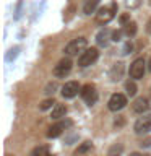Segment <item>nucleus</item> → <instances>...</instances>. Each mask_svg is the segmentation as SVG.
<instances>
[{
  "label": "nucleus",
  "instance_id": "1",
  "mask_svg": "<svg viewBox=\"0 0 151 156\" xmlns=\"http://www.w3.org/2000/svg\"><path fill=\"white\" fill-rule=\"evenodd\" d=\"M86 37H76L73 39V41H70L65 46V54L67 55H78V52H85L86 51Z\"/></svg>",
  "mask_w": 151,
  "mask_h": 156
},
{
  "label": "nucleus",
  "instance_id": "2",
  "mask_svg": "<svg viewBox=\"0 0 151 156\" xmlns=\"http://www.w3.org/2000/svg\"><path fill=\"white\" fill-rule=\"evenodd\" d=\"M97 55H99V52H97L96 47L86 49V51L83 52L80 57H78V65H80V67H88V65H91V63H94V62L97 60Z\"/></svg>",
  "mask_w": 151,
  "mask_h": 156
},
{
  "label": "nucleus",
  "instance_id": "3",
  "mask_svg": "<svg viewBox=\"0 0 151 156\" xmlns=\"http://www.w3.org/2000/svg\"><path fill=\"white\" fill-rule=\"evenodd\" d=\"M117 12V5L112 3L111 7H102L99 8V12L96 13V21L97 23H109L112 18H114V15Z\"/></svg>",
  "mask_w": 151,
  "mask_h": 156
},
{
  "label": "nucleus",
  "instance_id": "4",
  "mask_svg": "<svg viewBox=\"0 0 151 156\" xmlns=\"http://www.w3.org/2000/svg\"><path fill=\"white\" fill-rule=\"evenodd\" d=\"M80 94L81 98L85 99V102L88 106H93V104H96V101H97V91H96V88L94 85H85L81 88V91H80Z\"/></svg>",
  "mask_w": 151,
  "mask_h": 156
},
{
  "label": "nucleus",
  "instance_id": "5",
  "mask_svg": "<svg viewBox=\"0 0 151 156\" xmlns=\"http://www.w3.org/2000/svg\"><path fill=\"white\" fill-rule=\"evenodd\" d=\"M145 68H146V62L143 60V58H136V60H133L132 65H130V76L135 78V80L143 78Z\"/></svg>",
  "mask_w": 151,
  "mask_h": 156
},
{
  "label": "nucleus",
  "instance_id": "6",
  "mask_svg": "<svg viewBox=\"0 0 151 156\" xmlns=\"http://www.w3.org/2000/svg\"><path fill=\"white\" fill-rule=\"evenodd\" d=\"M70 70H72V60L68 57H65V58H62L55 67H54V75L58 76V78H62V76L68 75Z\"/></svg>",
  "mask_w": 151,
  "mask_h": 156
},
{
  "label": "nucleus",
  "instance_id": "7",
  "mask_svg": "<svg viewBox=\"0 0 151 156\" xmlns=\"http://www.w3.org/2000/svg\"><path fill=\"white\" fill-rule=\"evenodd\" d=\"M151 130V114H146L143 117H140L138 120L135 122V132L136 133H148Z\"/></svg>",
  "mask_w": 151,
  "mask_h": 156
},
{
  "label": "nucleus",
  "instance_id": "8",
  "mask_svg": "<svg viewBox=\"0 0 151 156\" xmlns=\"http://www.w3.org/2000/svg\"><path fill=\"white\" fill-rule=\"evenodd\" d=\"M125 104H127V98H125V94H120V93L112 94L109 99V109L111 111H120L125 107Z\"/></svg>",
  "mask_w": 151,
  "mask_h": 156
},
{
  "label": "nucleus",
  "instance_id": "9",
  "mask_svg": "<svg viewBox=\"0 0 151 156\" xmlns=\"http://www.w3.org/2000/svg\"><path fill=\"white\" fill-rule=\"evenodd\" d=\"M78 91H81L80 85H78L76 81H68L65 85L62 86V96L67 98V99H70V98H75L78 94Z\"/></svg>",
  "mask_w": 151,
  "mask_h": 156
},
{
  "label": "nucleus",
  "instance_id": "10",
  "mask_svg": "<svg viewBox=\"0 0 151 156\" xmlns=\"http://www.w3.org/2000/svg\"><path fill=\"white\" fill-rule=\"evenodd\" d=\"M148 99L146 98H136V99L133 101V104H132V109H133V112H136V114H143V112L148 109Z\"/></svg>",
  "mask_w": 151,
  "mask_h": 156
},
{
  "label": "nucleus",
  "instance_id": "11",
  "mask_svg": "<svg viewBox=\"0 0 151 156\" xmlns=\"http://www.w3.org/2000/svg\"><path fill=\"white\" fill-rule=\"evenodd\" d=\"M67 125H70V122H60V124H54V125H51L49 127V130H47V136L49 138H55V136H58V135H62V132H63V129H65Z\"/></svg>",
  "mask_w": 151,
  "mask_h": 156
},
{
  "label": "nucleus",
  "instance_id": "12",
  "mask_svg": "<svg viewBox=\"0 0 151 156\" xmlns=\"http://www.w3.org/2000/svg\"><path fill=\"white\" fill-rule=\"evenodd\" d=\"M122 75H124V63L122 62L114 63L112 68H111V80L112 81H119L122 78Z\"/></svg>",
  "mask_w": 151,
  "mask_h": 156
},
{
  "label": "nucleus",
  "instance_id": "13",
  "mask_svg": "<svg viewBox=\"0 0 151 156\" xmlns=\"http://www.w3.org/2000/svg\"><path fill=\"white\" fill-rule=\"evenodd\" d=\"M109 34H111L109 29H101V31L97 33V36H96L97 44H99V46H102V47H106L107 44H109Z\"/></svg>",
  "mask_w": 151,
  "mask_h": 156
},
{
  "label": "nucleus",
  "instance_id": "14",
  "mask_svg": "<svg viewBox=\"0 0 151 156\" xmlns=\"http://www.w3.org/2000/svg\"><path fill=\"white\" fill-rule=\"evenodd\" d=\"M97 3H99V0H85V3H83V13L91 15L96 10Z\"/></svg>",
  "mask_w": 151,
  "mask_h": 156
},
{
  "label": "nucleus",
  "instance_id": "15",
  "mask_svg": "<svg viewBox=\"0 0 151 156\" xmlns=\"http://www.w3.org/2000/svg\"><path fill=\"white\" fill-rule=\"evenodd\" d=\"M67 114V107L63 104H55L52 109V119H60V117H65Z\"/></svg>",
  "mask_w": 151,
  "mask_h": 156
},
{
  "label": "nucleus",
  "instance_id": "16",
  "mask_svg": "<svg viewBox=\"0 0 151 156\" xmlns=\"http://www.w3.org/2000/svg\"><path fill=\"white\" fill-rule=\"evenodd\" d=\"M91 141H85V143H81L80 146L76 148V151H75V156H80V154H85V153H88V151L91 150Z\"/></svg>",
  "mask_w": 151,
  "mask_h": 156
},
{
  "label": "nucleus",
  "instance_id": "17",
  "mask_svg": "<svg viewBox=\"0 0 151 156\" xmlns=\"http://www.w3.org/2000/svg\"><path fill=\"white\" fill-rule=\"evenodd\" d=\"M124 33L127 34L128 37H132V36H135L136 34V23L135 21H130L128 24L125 26V29H124Z\"/></svg>",
  "mask_w": 151,
  "mask_h": 156
},
{
  "label": "nucleus",
  "instance_id": "18",
  "mask_svg": "<svg viewBox=\"0 0 151 156\" xmlns=\"http://www.w3.org/2000/svg\"><path fill=\"white\" fill-rule=\"evenodd\" d=\"M31 156H52L51 153H49V148L47 146H39V148H36L31 153Z\"/></svg>",
  "mask_w": 151,
  "mask_h": 156
},
{
  "label": "nucleus",
  "instance_id": "19",
  "mask_svg": "<svg viewBox=\"0 0 151 156\" xmlns=\"http://www.w3.org/2000/svg\"><path fill=\"white\" fill-rule=\"evenodd\" d=\"M125 90H127V94L128 96H135L136 94V85L133 81H127L125 83Z\"/></svg>",
  "mask_w": 151,
  "mask_h": 156
},
{
  "label": "nucleus",
  "instance_id": "20",
  "mask_svg": "<svg viewBox=\"0 0 151 156\" xmlns=\"http://www.w3.org/2000/svg\"><path fill=\"white\" fill-rule=\"evenodd\" d=\"M18 52H19V47H18V46H16V47H12V49L8 51V54H7V60H8V62H12L13 58H16Z\"/></svg>",
  "mask_w": 151,
  "mask_h": 156
},
{
  "label": "nucleus",
  "instance_id": "21",
  "mask_svg": "<svg viewBox=\"0 0 151 156\" xmlns=\"http://www.w3.org/2000/svg\"><path fill=\"white\" fill-rule=\"evenodd\" d=\"M54 104H55L54 99H46V101H42L41 104H39V109H41V111H47V109H51Z\"/></svg>",
  "mask_w": 151,
  "mask_h": 156
},
{
  "label": "nucleus",
  "instance_id": "22",
  "mask_svg": "<svg viewBox=\"0 0 151 156\" xmlns=\"http://www.w3.org/2000/svg\"><path fill=\"white\" fill-rule=\"evenodd\" d=\"M141 2H143V0H125V3L128 8H138L141 5Z\"/></svg>",
  "mask_w": 151,
  "mask_h": 156
},
{
  "label": "nucleus",
  "instance_id": "23",
  "mask_svg": "<svg viewBox=\"0 0 151 156\" xmlns=\"http://www.w3.org/2000/svg\"><path fill=\"white\" fill-rule=\"evenodd\" d=\"M122 153V146H112V148L109 150V154L107 156H119Z\"/></svg>",
  "mask_w": 151,
  "mask_h": 156
},
{
  "label": "nucleus",
  "instance_id": "24",
  "mask_svg": "<svg viewBox=\"0 0 151 156\" xmlns=\"http://www.w3.org/2000/svg\"><path fill=\"white\" fill-rule=\"evenodd\" d=\"M21 7H23V2L19 0L16 5V10H15V20H19V16H21Z\"/></svg>",
  "mask_w": 151,
  "mask_h": 156
},
{
  "label": "nucleus",
  "instance_id": "25",
  "mask_svg": "<svg viewBox=\"0 0 151 156\" xmlns=\"http://www.w3.org/2000/svg\"><path fill=\"white\" fill-rule=\"evenodd\" d=\"M122 34H124V31H120V29H119V31H114V33H112V41L119 42L122 39Z\"/></svg>",
  "mask_w": 151,
  "mask_h": 156
},
{
  "label": "nucleus",
  "instance_id": "26",
  "mask_svg": "<svg viewBox=\"0 0 151 156\" xmlns=\"http://www.w3.org/2000/svg\"><path fill=\"white\" fill-rule=\"evenodd\" d=\"M132 49H133V46H132V42H130V41H128V42H125L124 49H122V54H130V52H132Z\"/></svg>",
  "mask_w": 151,
  "mask_h": 156
},
{
  "label": "nucleus",
  "instance_id": "27",
  "mask_svg": "<svg viewBox=\"0 0 151 156\" xmlns=\"http://www.w3.org/2000/svg\"><path fill=\"white\" fill-rule=\"evenodd\" d=\"M119 21H120V24H124V26H127V24L130 23V16L125 13V15H122V16H120V20H119Z\"/></svg>",
  "mask_w": 151,
  "mask_h": 156
},
{
  "label": "nucleus",
  "instance_id": "28",
  "mask_svg": "<svg viewBox=\"0 0 151 156\" xmlns=\"http://www.w3.org/2000/svg\"><path fill=\"white\" fill-rule=\"evenodd\" d=\"M55 88H57L55 83H49L47 88H46V93H47V94H51V93H54V90H55Z\"/></svg>",
  "mask_w": 151,
  "mask_h": 156
},
{
  "label": "nucleus",
  "instance_id": "29",
  "mask_svg": "<svg viewBox=\"0 0 151 156\" xmlns=\"http://www.w3.org/2000/svg\"><path fill=\"white\" fill-rule=\"evenodd\" d=\"M140 145H141V146H145V148H148V146H151V138H146L145 141H141Z\"/></svg>",
  "mask_w": 151,
  "mask_h": 156
},
{
  "label": "nucleus",
  "instance_id": "30",
  "mask_svg": "<svg viewBox=\"0 0 151 156\" xmlns=\"http://www.w3.org/2000/svg\"><path fill=\"white\" fill-rule=\"evenodd\" d=\"M148 33H151V20L148 21Z\"/></svg>",
  "mask_w": 151,
  "mask_h": 156
},
{
  "label": "nucleus",
  "instance_id": "31",
  "mask_svg": "<svg viewBox=\"0 0 151 156\" xmlns=\"http://www.w3.org/2000/svg\"><path fill=\"white\" fill-rule=\"evenodd\" d=\"M148 70L151 72V58H149V62H148Z\"/></svg>",
  "mask_w": 151,
  "mask_h": 156
},
{
  "label": "nucleus",
  "instance_id": "32",
  "mask_svg": "<svg viewBox=\"0 0 151 156\" xmlns=\"http://www.w3.org/2000/svg\"><path fill=\"white\" fill-rule=\"evenodd\" d=\"M130 156H143V154H140V153H133V154H130Z\"/></svg>",
  "mask_w": 151,
  "mask_h": 156
},
{
  "label": "nucleus",
  "instance_id": "33",
  "mask_svg": "<svg viewBox=\"0 0 151 156\" xmlns=\"http://www.w3.org/2000/svg\"><path fill=\"white\" fill-rule=\"evenodd\" d=\"M149 5H151V0H149Z\"/></svg>",
  "mask_w": 151,
  "mask_h": 156
},
{
  "label": "nucleus",
  "instance_id": "34",
  "mask_svg": "<svg viewBox=\"0 0 151 156\" xmlns=\"http://www.w3.org/2000/svg\"><path fill=\"white\" fill-rule=\"evenodd\" d=\"M143 156H146V154H143Z\"/></svg>",
  "mask_w": 151,
  "mask_h": 156
}]
</instances>
